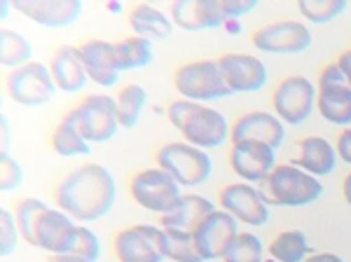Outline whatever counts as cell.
I'll use <instances>...</instances> for the list:
<instances>
[{"instance_id": "obj_1", "label": "cell", "mask_w": 351, "mask_h": 262, "mask_svg": "<svg viewBox=\"0 0 351 262\" xmlns=\"http://www.w3.org/2000/svg\"><path fill=\"white\" fill-rule=\"evenodd\" d=\"M117 185L115 178L104 164H84L73 169L59 183L54 192L56 206L66 211L71 218L92 223L104 215L115 204Z\"/></svg>"}, {"instance_id": "obj_2", "label": "cell", "mask_w": 351, "mask_h": 262, "mask_svg": "<svg viewBox=\"0 0 351 262\" xmlns=\"http://www.w3.org/2000/svg\"><path fill=\"white\" fill-rule=\"evenodd\" d=\"M167 117L171 127L183 134L185 143L202 147V150L220 147L232 134V127L223 112L188 99L171 101L167 106Z\"/></svg>"}, {"instance_id": "obj_3", "label": "cell", "mask_w": 351, "mask_h": 262, "mask_svg": "<svg viewBox=\"0 0 351 262\" xmlns=\"http://www.w3.org/2000/svg\"><path fill=\"white\" fill-rule=\"evenodd\" d=\"M260 192L269 206L300 209L324 195V183L295 164H276L269 178L260 183Z\"/></svg>"}, {"instance_id": "obj_4", "label": "cell", "mask_w": 351, "mask_h": 262, "mask_svg": "<svg viewBox=\"0 0 351 262\" xmlns=\"http://www.w3.org/2000/svg\"><path fill=\"white\" fill-rule=\"evenodd\" d=\"M61 122L75 129L87 143H106L120 129L117 101L108 94H89L75 108H71Z\"/></svg>"}, {"instance_id": "obj_5", "label": "cell", "mask_w": 351, "mask_h": 262, "mask_svg": "<svg viewBox=\"0 0 351 262\" xmlns=\"http://www.w3.org/2000/svg\"><path fill=\"white\" fill-rule=\"evenodd\" d=\"M256 5L253 0H180L171 5V21L185 31L223 28L230 19L256 10Z\"/></svg>"}, {"instance_id": "obj_6", "label": "cell", "mask_w": 351, "mask_h": 262, "mask_svg": "<svg viewBox=\"0 0 351 262\" xmlns=\"http://www.w3.org/2000/svg\"><path fill=\"white\" fill-rule=\"evenodd\" d=\"M173 87L180 99L195 101V104H206V101L225 99L232 94L218 66V59H197L178 66L173 73Z\"/></svg>"}, {"instance_id": "obj_7", "label": "cell", "mask_w": 351, "mask_h": 262, "mask_svg": "<svg viewBox=\"0 0 351 262\" xmlns=\"http://www.w3.org/2000/svg\"><path fill=\"white\" fill-rule=\"evenodd\" d=\"M157 167L167 171L180 187H197L211 176L213 162L202 147L176 141L157 150Z\"/></svg>"}, {"instance_id": "obj_8", "label": "cell", "mask_w": 351, "mask_h": 262, "mask_svg": "<svg viewBox=\"0 0 351 262\" xmlns=\"http://www.w3.org/2000/svg\"><path fill=\"white\" fill-rule=\"evenodd\" d=\"M129 192L141 209L150 211V213H160V218L169 213L183 197L180 185L160 167L138 171L129 183Z\"/></svg>"}, {"instance_id": "obj_9", "label": "cell", "mask_w": 351, "mask_h": 262, "mask_svg": "<svg viewBox=\"0 0 351 262\" xmlns=\"http://www.w3.org/2000/svg\"><path fill=\"white\" fill-rule=\"evenodd\" d=\"M316 84L304 75H288L274 87L271 94V106L274 115L284 124H302L307 122L309 115L316 108Z\"/></svg>"}, {"instance_id": "obj_10", "label": "cell", "mask_w": 351, "mask_h": 262, "mask_svg": "<svg viewBox=\"0 0 351 262\" xmlns=\"http://www.w3.org/2000/svg\"><path fill=\"white\" fill-rule=\"evenodd\" d=\"M112 248L120 262H164L167 260V232L162 225H132L117 232Z\"/></svg>"}, {"instance_id": "obj_11", "label": "cell", "mask_w": 351, "mask_h": 262, "mask_svg": "<svg viewBox=\"0 0 351 262\" xmlns=\"http://www.w3.org/2000/svg\"><path fill=\"white\" fill-rule=\"evenodd\" d=\"M316 108H319L321 117L330 124L347 129L351 124V84L342 68L335 64H328L319 75L316 84Z\"/></svg>"}, {"instance_id": "obj_12", "label": "cell", "mask_w": 351, "mask_h": 262, "mask_svg": "<svg viewBox=\"0 0 351 262\" xmlns=\"http://www.w3.org/2000/svg\"><path fill=\"white\" fill-rule=\"evenodd\" d=\"M5 87H8V96L14 104L28 108L49 104L56 92L52 71L40 61H31V64L16 68V71H10Z\"/></svg>"}, {"instance_id": "obj_13", "label": "cell", "mask_w": 351, "mask_h": 262, "mask_svg": "<svg viewBox=\"0 0 351 262\" xmlns=\"http://www.w3.org/2000/svg\"><path fill=\"white\" fill-rule=\"evenodd\" d=\"M309 45L311 31L304 21H271L253 33V47L267 54H300Z\"/></svg>"}, {"instance_id": "obj_14", "label": "cell", "mask_w": 351, "mask_h": 262, "mask_svg": "<svg viewBox=\"0 0 351 262\" xmlns=\"http://www.w3.org/2000/svg\"><path fill=\"white\" fill-rule=\"evenodd\" d=\"M220 209L228 211L237 223L248 227H263L269 223V204L265 202L260 187L251 183H232L220 190Z\"/></svg>"}, {"instance_id": "obj_15", "label": "cell", "mask_w": 351, "mask_h": 262, "mask_svg": "<svg viewBox=\"0 0 351 262\" xmlns=\"http://www.w3.org/2000/svg\"><path fill=\"white\" fill-rule=\"evenodd\" d=\"M239 235V223L232 218L228 211L216 209L211 215L204 218V223L195 230V246L202 260H223L230 243Z\"/></svg>"}, {"instance_id": "obj_16", "label": "cell", "mask_w": 351, "mask_h": 262, "mask_svg": "<svg viewBox=\"0 0 351 262\" xmlns=\"http://www.w3.org/2000/svg\"><path fill=\"white\" fill-rule=\"evenodd\" d=\"M230 164L243 183H263L276 169V150L263 141H239L232 143Z\"/></svg>"}, {"instance_id": "obj_17", "label": "cell", "mask_w": 351, "mask_h": 262, "mask_svg": "<svg viewBox=\"0 0 351 262\" xmlns=\"http://www.w3.org/2000/svg\"><path fill=\"white\" fill-rule=\"evenodd\" d=\"M218 66L232 94H253L267 84V66L253 54H223L218 59Z\"/></svg>"}, {"instance_id": "obj_18", "label": "cell", "mask_w": 351, "mask_h": 262, "mask_svg": "<svg viewBox=\"0 0 351 262\" xmlns=\"http://www.w3.org/2000/svg\"><path fill=\"white\" fill-rule=\"evenodd\" d=\"M77 230L80 225L75 223V218L66 213L61 209H47L38 220V246L52 255H66L73 253V246H75L77 239Z\"/></svg>"}, {"instance_id": "obj_19", "label": "cell", "mask_w": 351, "mask_h": 262, "mask_svg": "<svg viewBox=\"0 0 351 262\" xmlns=\"http://www.w3.org/2000/svg\"><path fill=\"white\" fill-rule=\"evenodd\" d=\"M82 56L84 71L92 82H96L99 87H115L117 80H120V64H117V52H115V43L110 40H84L77 45Z\"/></svg>"}, {"instance_id": "obj_20", "label": "cell", "mask_w": 351, "mask_h": 262, "mask_svg": "<svg viewBox=\"0 0 351 262\" xmlns=\"http://www.w3.org/2000/svg\"><path fill=\"white\" fill-rule=\"evenodd\" d=\"M12 8L38 26L47 28H66L82 14L80 0H16Z\"/></svg>"}, {"instance_id": "obj_21", "label": "cell", "mask_w": 351, "mask_h": 262, "mask_svg": "<svg viewBox=\"0 0 351 262\" xmlns=\"http://www.w3.org/2000/svg\"><path fill=\"white\" fill-rule=\"evenodd\" d=\"M230 139L232 143H239V141H263V143H267L276 150L286 139V124L267 110H251L232 124Z\"/></svg>"}, {"instance_id": "obj_22", "label": "cell", "mask_w": 351, "mask_h": 262, "mask_svg": "<svg viewBox=\"0 0 351 262\" xmlns=\"http://www.w3.org/2000/svg\"><path fill=\"white\" fill-rule=\"evenodd\" d=\"M291 164L307 171L314 178L330 176L337 167V150L324 136H304V139L298 141L295 157H293Z\"/></svg>"}, {"instance_id": "obj_23", "label": "cell", "mask_w": 351, "mask_h": 262, "mask_svg": "<svg viewBox=\"0 0 351 262\" xmlns=\"http://www.w3.org/2000/svg\"><path fill=\"white\" fill-rule=\"evenodd\" d=\"M49 71H52L56 89L68 94L80 92L89 80L77 45H64V47L56 49L52 59H49Z\"/></svg>"}, {"instance_id": "obj_24", "label": "cell", "mask_w": 351, "mask_h": 262, "mask_svg": "<svg viewBox=\"0 0 351 262\" xmlns=\"http://www.w3.org/2000/svg\"><path fill=\"white\" fill-rule=\"evenodd\" d=\"M213 211H216V206H213L211 199L202 195H183L169 213L162 215L160 225L164 230L190 232V235H195V230L204 223V218L211 215Z\"/></svg>"}, {"instance_id": "obj_25", "label": "cell", "mask_w": 351, "mask_h": 262, "mask_svg": "<svg viewBox=\"0 0 351 262\" xmlns=\"http://www.w3.org/2000/svg\"><path fill=\"white\" fill-rule=\"evenodd\" d=\"M129 26H132L134 36L145 40H167L173 33V21L162 10L152 8V5H136L129 12Z\"/></svg>"}, {"instance_id": "obj_26", "label": "cell", "mask_w": 351, "mask_h": 262, "mask_svg": "<svg viewBox=\"0 0 351 262\" xmlns=\"http://www.w3.org/2000/svg\"><path fill=\"white\" fill-rule=\"evenodd\" d=\"M267 253L276 262H304L309 255H314V248L302 230H284L271 239Z\"/></svg>"}, {"instance_id": "obj_27", "label": "cell", "mask_w": 351, "mask_h": 262, "mask_svg": "<svg viewBox=\"0 0 351 262\" xmlns=\"http://www.w3.org/2000/svg\"><path fill=\"white\" fill-rule=\"evenodd\" d=\"M31 61H33L31 43L19 31L3 28L0 31V64L10 68V71H16V68L31 64Z\"/></svg>"}, {"instance_id": "obj_28", "label": "cell", "mask_w": 351, "mask_h": 262, "mask_svg": "<svg viewBox=\"0 0 351 262\" xmlns=\"http://www.w3.org/2000/svg\"><path fill=\"white\" fill-rule=\"evenodd\" d=\"M117 101V119H120L122 129H134L141 119V112L145 108V101H148V94L141 84H124L120 89V94L115 96Z\"/></svg>"}, {"instance_id": "obj_29", "label": "cell", "mask_w": 351, "mask_h": 262, "mask_svg": "<svg viewBox=\"0 0 351 262\" xmlns=\"http://www.w3.org/2000/svg\"><path fill=\"white\" fill-rule=\"evenodd\" d=\"M115 52H117V64L120 71H134V68H145L152 61V45L150 40L138 38V36H129L115 43Z\"/></svg>"}, {"instance_id": "obj_30", "label": "cell", "mask_w": 351, "mask_h": 262, "mask_svg": "<svg viewBox=\"0 0 351 262\" xmlns=\"http://www.w3.org/2000/svg\"><path fill=\"white\" fill-rule=\"evenodd\" d=\"M49 206L43 202V199H36V197H28V199H21L14 209V218H16V225H19V232L21 237L28 241V246H38V239H36V232H38V220L40 215L47 211Z\"/></svg>"}, {"instance_id": "obj_31", "label": "cell", "mask_w": 351, "mask_h": 262, "mask_svg": "<svg viewBox=\"0 0 351 262\" xmlns=\"http://www.w3.org/2000/svg\"><path fill=\"white\" fill-rule=\"evenodd\" d=\"M223 262H265V243L253 232H239Z\"/></svg>"}, {"instance_id": "obj_32", "label": "cell", "mask_w": 351, "mask_h": 262, "mask_svg": "<svg viewBox=\"0 0 351 262\" xmlns=\"http://www.w3.org/2000/svg\"><path fill=\"white\" fill-rule=\"evenodd\" d=\"M52 147L61 157H82L89 155V143L73 127L61 122L52 134Z\"/></svg>"}, {"instance_id": "obj_33", "label": "cell", "mask_w": 351, "mask_h": 262, "mask_svg": "<svg viewBox=\"0 0 351 262\" xmlns=\"http://www.w3.org/2000/svg\"><path fill=\"white\" fill-rule=\"evenodd\" d=\"M298 10L311 24H328L347 10V3L344 0H302Z\"/></svg>"}, {"instance_id": "obj_34", "label": "cell", "mask_w": 351, "mask_h": 262, "mask_svg": "<svg viewBox=\"0 0 351 262\" xmlns=\"http://www.w3.org/2000/svg\"><path fill=\"white\" fill-rule=\"evenodd\" d=\"M167 232V258L173 262H204L202 255L197 253L195 246V235L190 232H176V230H164Z\"/></svg>"}, {"instance_id": "obj_35", "label": "cell", "mask_w": 351, "mask_h": 262, "mask_svg": "<svg viewBox=\"0 0 351 262\" xmlns=\"http://www.w3.org/2000/svg\"><path fill=\"white\" fill-rule=\"evenodd\" d=\"M19 237H21V232H19V225H16L14 213L8 206H3L0 209V253L3 255L14 253Z\"/></svg>"}, {"instance_id": "obj_36", "label": "cell", "mask_w": 351, "mask_h": 262, "mask_svg": "<svg viewBox=\"0 0 351 262\" xmlns=\"http://www.w3.org/2000/svg\"><path fill=\"white\" fill-rule=\"evenodd\" d=\"M21 178H24V171H21L19 162L10 152H0V190H16L21 185Z\"/></svg>"}, {"instance_id": "obj_37", "label": "cell", "mask_w": 351, "mask_h": 262, "mask_svg": "<svg viewBox=\"0 0 351 262\" xmlns=\"http://www.w3.org/2000/svg\"><path fill=\"white\" fill-rule=\"evenodd\" d=\"M73 255H80V258L96 262L101 255V241L99 237L94 235L89 227H80L77 230V239H75V246H73Z\"/></svg>"}, {"instance_id": "obj_38", "label": "cell", "mask_w": 351, "mask_h": 262, "mask_svg": "<svg viewBox=\"0 0 351 262\" xmlns=\"http://www.w3.org/2000/svg\"><path fill=\"white\" fill-rule=\"evenodd\" d=\"M335 150H337V157L351 167V129L349 127L342 129V134H339V139L335 143Z\"/></svg>"}, {"instance_id": "obj_39", "label": "cell", "mask_w": 351, "mask_h": 262, "mask_svg": "<svg viewBox=\"0 0 351 262\" xmlns=\"http://www.w3.org/2000/svg\"><path fill=\"white\" fill-rule=\"evenodd\" d=\"M337 66L342 68V73L347 75L349 84H351V47H349V49H344V52L337 56Z\"/></svg>"}, {"instance_id": "obj_40", "label": "cell", "mask_w": 351, "mask_h": 262, "mask_svg": "<svg viewBox=\"0 0 351 262\" xmlns=\"http://www.w3.org/2000/svg\"><path fill=\"white\" fill-rule=\"evenodd\" d=\"M304 262H344V260L335 253H314V255H309Z\"/></svg>"}, {"instance_id": "obj_41", "label": "cell", "mask_w": 351, "mask_h": 262, "mask_svg": "<svg viewBox=\"0 0 351 262\" xmlns=\"http://www.w3.org/2000/svg\"><path fill=\"white\" fill-rule=\"evenodd\" d=\"M49 262H89V260L80 258V255L66 253V255H52V258H49Z\"/></svg>"}, {"instance_id": "obj_42", "label": "cell", "mask_w": 351, "mask_h": 262, "mask_svg": "<svg viewBox=\"0 0 351 262\" xmlns=\"http://www.w3.org/2000/svg\"><path fill=\"white\" fill-rule=\"evenodd\" d=\"M10 127H8V117H3V152H10Z\"/></svg>"}, {"instance_id": "obj_43", "label": "cell", "mask_w": 351, "mask_h": 262, "mask_svg": "<svg viewBox=\"0 0 351 262\" xmlns=\"http://www.w3.org/2000/svg\"><path fill=\"white\" fill-rule=\"evenodd\" d=\"M344 199H347V204L351 206V171L347 174V178H344Z\"/></svg>"}, {"instance_id": "obj_44", "label": "cell", "mask_w": 351, "mask_h": 262, "mask_svg": "<svg viewBox=\"0 0 351 262\" xmlns=\"http://www.w3.org/2000/svg\"><path fill=\"white\" fill-rule=\"evenodd\" d=\"M223 28H225V31H228V33H239V31H241V24H239V21H237V19H230L228 24H225Z\"/></svg>"}, {"instance_id": "obj_45", "label": "cell", "mask_w": 351, "mask_h": 262, "mask_svg": "<svg viewBox=\"0 0 351 262\" xmlns=\"http://www.w3.org/2000/svg\"><path fill=\"white\" fill-rule=\"evenodd\" d=\"M108 10H110V12H120L122 8H120V5H117V3H110V5H108Z\"/></svg>"}, {"instance_id": "obj_46", "label": "cell", "mask_w": 351, "mask_h": 262, "mask_svg": "<svg viewBox=\"0 0 351 262\" xmlns=\"http://www.w3.org/2000/svg\"><path fill=\"white\" fill-rule=\"evenodd\" d=\"M265 262H276V260H274V258H269V260H265Z\"/></svg>"}]
</instances>
